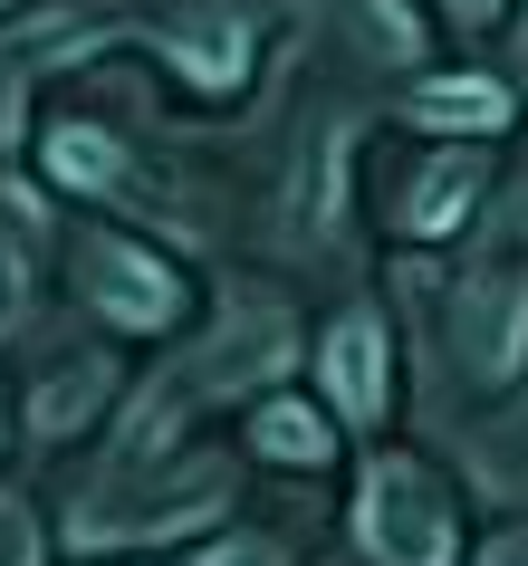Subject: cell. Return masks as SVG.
I'll list each match as a JSON object with an SVG mask.
<instances>
[{
	"label": "cell",
	"instance_id": "2",
	"mask_svg": "<svg viewBox=\"0 0 528 566\" xmlns=\"http://www.w3.org/2000/svg\"><path fill=\"white\" fill-rule=\"evenodd\" d=\"M221 500H231V471L221 461H193V471L154 480V490H96V500H77V518H68V547H135V537H183L203 528V518H221Z\"/></svg>",
	"mask_w": 528,
	"mask_h": 566
},
{
	"label": "cell",
	"instance_id": "14",
	"mask_svg": "<svg viewBox=\"0 0 528 566\" xmlns=\"http://www.w3.org/2000/svg\"><path fill=\"white\" fill-rule=\"evenodd\" d=\"M193 566H289V547L279 537H211Z\"/></svg>",
	"mask_w": 528,
	"mask_h": 566
},
{
	"label": "cell",
	"instance_id": "3",
	"mask_svg": "<svg viewBox=\"0 0 528 566\" xmlns=\"http://www.w3.org/2000/svg\"><path fill=\"white\" fill-rule=\"evenodd\" d=\"M77 279H87V298L106 307L116 327H135V336H164L183 317V279L125 231H96L87 250H77Z\"/></svg>",
	"mask_w": 528,
	"mask_h": 566
},
{
	"label": "cell",
	"instance_id": "13",
	"mask_svg": "<svg viewBox=\"0 0 528 566\" xmlns=\"http://www.w3.org/2000/svg\"><path fill=\"white\" fill-rule=\"evenodd\" d=\"M49 174H59V182H77V192H116L125 154L106 145L96 125H59V135H49Z\"/></svg>",
	"mask_w": 528,
	"mask_h": 566
},
{
	"label": "cell",
	"instance_id": "7",
	"mask_svg": "<svg viewBox=\"0 0 528 566\" xmlns=\"http://www.w3.org/2000/svg\"><path fill=\"white\" fill-rule=\"evenodd\" d=\"M250 442H260V461H279V471H318V461H337V413L289 403V394H260V403H250Z\"/></svg>",
	"mask_w": 528,
	"mask_h": 566
},
{
	"label": "cell",
	"instance_id": "11",
	"mask_svg": "<svg viewBox=\"0 0 528 566\" xmlns=\"http://www.w3.org/2000/svg\"><path fill=\"white\" fill-rule=\"evenodd\" d=\"M174 67L193 87H240V67H250V30L240 20H211V30H174Z\"/></svg>",
	"mask_w": 528,
	"mask_h": 566
},
{
	"label": "cell",
	"instance_id": "5",
	"mask_svg": "<svg viewBox=\"0 0 528 566\" xmlns=\"http://www.w3.org/2000/svg\"><path fill=\"white\" fill-rule=\"evenodd\" d=\"M318 385H327V413L346 422V432H375L384 422V394H394V375H384V327L355 307V317H337L318 346Z\"/></svg>",
	"mask_w": 528,
	"mask_h": 566
},
{
	"label": "cell",
	"instance_id": "8",
	"mask_svg": "<svg viewBox=\"0 0 528 566\" xmlns=\"http://www.w3.org/2000/svg\"><path fill=\"white\" fill-rule=\"evenodd\" d=\"M413 125L423 135H499L509 125V87L499 77H423L413 87Z\"/></svg>",
	"mask_w": 528,
	"mask_h": 566
},
{
	"label": "cell",
	"instance_id": "10",
	"mask_svg": "<svg viewBox=\"0 0 528 566\" xmlns=\"http://www.w3.org/2000/svg\"><path fill=\"white\" fill-rule=\"evenodd\" d=\"M211 385H269L279 365H289V317H260V307H231V327L211 346Z\"/></svg>",
	"mask_w": 528,
	"mask_h": 566
},
{
	"label": "cell",
	"instance_id": "15",
	"mask_svg": "<svg viewBox=\"0 0 528 566\" xmlns=\"http://www.w3.org/2000/svg\"><path fill=\"white\" fill-rule=\"evenodd\" d=\"M49 547H39V528H30V509H0V566H39Z\"/></svg>",
	"mask_w": 528,
	"mask_h": 566
},
{
	"label": "cell",
	"instance_id": "6",
	"mask_svg": "<svg viewBox=\"0 0 528 566\" xmlns=\"http://www.w3.org/2000/svg\"><path fill=\"white\" fill-rule=\"evenodd\" d=\"M462 356L480 365V375H519V356H528V279L519 269H480L462 289Z\"/></svg>",
	"mask_w": 528,
	"mask_h": 566
},
{
	"label": "cell",
	"instance_id": "12",
	"mask_svg": "<svg viewBox=\"0 0 528 566\" xmlns=\"http://www.w3.org/2000/svg\"><path fill=\"white\" fill-rule=\"evenodd\" d=\"M96 403H106V365H68L49 394H30V442H68Z\"/></svg>",
	"mask_w": 528,
	"mask_h": 566
},
{
	"label": "cell",
	"instance_id": "4",
	"mask_svg": "<svg viewBox=\"0 0 528 566\" xmlns=\"http://www.w3.org/2000/svg\"><path fill=\"white\" fill-rule=\"evenodd\" d=\"M106 39V10H39L30 30H0V154L20 145V106H30V77L68 67L77 49Z\"/></svg>",
	"mask_w": 528,
	"mask_h": 566
},
{
	"label": "cell",
	"instance_id": "9",
	"mask_svg": "<svg viewBox=\"0 0 528 566\" xmlns=\"http://www.w3.org/2000/svg\"><path fill=\"white\" fill-rule=\"evenodd\" d=\"M470 202H480V154H442L423 182H404V231L413 240H442V231H462Z\"/></svg>",
	"mask_w": 528,
	"mask_h": 566
},
{
	"label": "cell",
	"instance_id": "16",
	"mask_svg": "<svg viewBox=\"0 0 528 566\" xmlns=\"http://www.w3.org/2000/svg\"><path fill=\"white\" fill-rule=\"evenodd\" d=\"M452 10H462V20H490V10H499V0H452Z\"/></svg>",
	"mask_w": 528,
	"mask_h": 566
},
{
	"label": "cell",
	"instance_id": "1",
	"mask_svg": "<svg viewBox=\"0 0 528 566\" xmlns=\"http://www.w3.org/2000/svg\"><path fill=\"white\" fill-rule=\"evenodd\" d=\"M355 547L375 566H452L462 557V518L423 461H375L355 490Z\"/></svg>",
	"mask_w": 528,
	"mask_h": 566
}]
</instances>
